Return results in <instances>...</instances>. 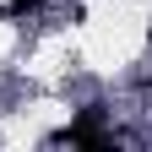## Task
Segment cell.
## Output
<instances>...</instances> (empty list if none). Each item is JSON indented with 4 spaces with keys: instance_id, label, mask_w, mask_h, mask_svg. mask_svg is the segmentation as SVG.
<instances>
[{
    "instance_id": "1",
    "label": "cell",
    "mask_w": 152,
    "mask_h": 152,
    "mask_svg": "<svg viewBox=\"0 0 152 152\" xmlns=\"http://www.w3.org/2000/svg\"><path fill=\"white\" fill-rule=\"evenodd\" d=\"M0 6H6L11 16H27V11H38V6H44V0H0Z\"/></svg>"
}]
</instances>
